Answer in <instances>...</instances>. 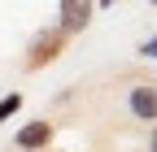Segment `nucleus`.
Instances as JSON below:
<instances>
[{
    "label": "nucleus",
    "mask_w": 157,
    "mask_h": 152,
    "mask_svg": "<svg viewBox=\"0 0 157 152\" xmlns=\"http://www.w3.org/2000/svg\"><path fill=\"white\" fill-rule=\"evenodd\" d=\"M127 104H131V113L140 122H157V87H148V83L131 87L127 91Z\"/></svg>",
    "instance_id": "f257e3e1"
},
{
    "label": "nucleus",
    "mask_w": 157,
    "mask_h": 152,
    "mask_svg": "<svg viewBox=\"0 0 157 152\" xmlns=\"http://www.w3.org/2000/svg\"><path fill=\"white\" fill-rule=\"evenodd\" d=\"M87 17H92V0H61V31L66 35L83 31Z\"/></svg>",
    "instance_id": "f03ea898"
},
{
    "label": "nucleus",
    "mask_w": 157,
    "mask_h": 152,
    "mask_svg": "<svg viewBox=\"0 0 157 152\" xmlns=\"http://www.w3.org/2000/svg\"><path fill=\"white\" fill-rule=\"evenodd\" d=\"M48 139H52V126H48V122H31V126L22 130V135H17V148L35 152V148H44Z\"/></svg>",
    "instance_id": "7ed1b4c3"
},
{
    "label": "nucleus",
    "mask_w": 157,
    "mask_h": 152,
    "mask_svg": "<svg viewBox=\"0 0 157 152\" xmlns=\"http://www.w3.org/2000/svg\"><path fill=\"white\" fill-rule=\"evenodd\" d=\"M17 109H22V96H5V100H0V122H5V118H13Z\"/></svg>",
    "instance_id": "20e7f679"
},
{
    "label": "nucleus",
    "mask_w": 157,
    "mask_h": 152,
    "mask_svg": "<svg viewBox=\"0 0 157 152\" xmlns=\"http://www.w3.org/2000/svg\"><path fill=\"white\" fill-rule=\"evenodd\" d=\"M148 152H157V126H153V135H148Z\"/></svg>",
    "instance_id": "39448f33"
},
{
    "label": "nucleus",
    "mask_w": 157,
    "mask_h": 152,
    "mask_svg": "<svg viewBox=\"0 0 157 152\" xmlns=\"http://www.w3.org/2000/svg\"><path fill=\"white\" fill-rule=\"evenodd\" d=\"M144 52H148V56H157V39H153V44H148V48H144Z\"/></svg>",
    "instance_id": "423d86ee"
},
{
    "label": "nucleus",
    "mask_w": 157,
    "mask_h": 152,
    "mask_svg": "<svg viewBox=\"0 0 157 152\" xmlns=\"http://www.w3.org/2000/svg\"><path fill=\"white\" fill-rule=\"evenodd\" d=\"M153 5H157V0H153Z\"/></svg>",
    "instance_id": "0eeeda50"
}]
</instances>
